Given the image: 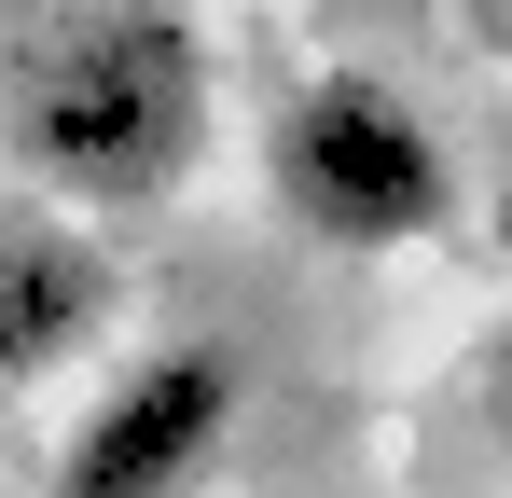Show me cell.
Returning <instances> with one entry per match:
<instances>
[{
	"label": "cell",
	"instance_id": "obj_2",
	"mask_svg": "<svg viewBox=\"0 0 512 498\" xmlns=\"http://www.w3.org/2000/svg\"><path fill=\"white\" fill-rule=\"evenodd\" d=\"M263 194H277L291 236L388 263V249H429L457 222V153H443V125L402 83L319 70V83H291L277 125H263Z\"/></svg>",
	"mask_w": 512,
	"mask_h": 498
},
{
	"label": "cell",
	"instance_id": "obj_3",
	"mask_svg": "<svg viewBox=\"0 0 512 498\" xmlns=\"http://www.w3.org/2000/svg\"><path fill=\"white\" fill-rule=\"evenodd\" d=\"M236 415H250V360L222 332H167L70 415L42 498H208V471L236 457Z\"/></svg>",
	"mask_w": 512,
	"mask_h": 498
},
{
	"label": "cell",
	"instance_id": "obj_4",
	"mask_svg": "<svg viewBox=\"0 0 512 498\" xmlns=\"http://www.w3.org/2000/svg\"><path fill=\"white\" fill-rule=\"evenodd\" d=\"M125 305V263L97 236L84 208H56L42 180L28 194H0V388H42V374H70L97 332Z\"/></svg>",
	"mask_w": 512,
	"mask_h": 498
},
{
	"label": "cell",
	"instance_id": "obj_1",
	"mask_svg": "<svg viewBox=\"0 0 512 498\" xmlns=\"http://www.w3.org/2000/svg\"><path fill=\"white\" fill-rule=\"evenodd\" d=\"M222 70L180 0H84L14 56V166L84 208V222H153L208 166Z\"/></svg>",
	"mask_w": 512,
	"mask_h": 498
}]
</instances>
